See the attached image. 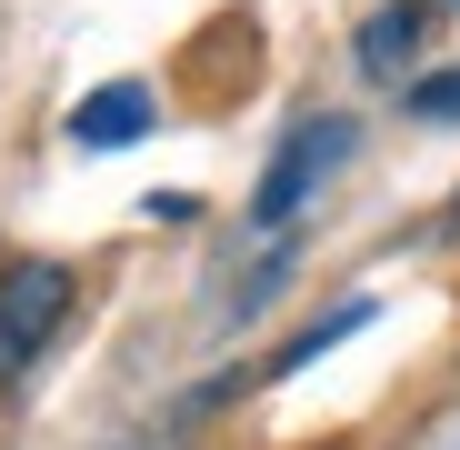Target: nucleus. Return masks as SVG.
<instances>
[{
    "mask_svg": "<svg viewBox=\"0 0 460 450\" xmlns=\"http://www.w3.org/2000/svg\"><path fill=\"white\" fill-rule=\"evenodd\" d=\"M360 321H370V311H360V300H350V311H331V321H321V331H300V340H290V350H280V360H270V370H300V360H321V350H331V340H350V331H360Z\"/></svg>",
    "mask_w": 460,
    "mask_h": 450,
    "instance_id": "nucleus-5",
    "label": "nucleus"
},
{
    "mask_svg": "<svg viewBox=\"0 0 460 450\" xmlns=\"http://www.w3.org/2000/svg\"><path fill=\"white\" fill-rule=\"evenodd\" d=\"M60 321H70V270L60 260H11L0 270V381H21Z\"/></svg>",
    "mask_w": 460,
    "mask_h": 450,
    "instance_id": "nucleus-1",
    "label": "nucleus"
},
{
    "mask_svg": "<svg viewBox=\"0 0 460 450\" xmlns=\"http://www.w3.org/2000/svg\"><path fill=\"white\" fill-rule=\"evenodd\" d=\"M341 161H350V120H300V130L280 140V161L261 171V190H251V220H261V231H280V220L311 200Z\"/></svg>",
    "mask_w": 460,
    "mask_h": 450,
    "instance_id": "nucleus-2",
    "label": "nucleus"
},
{
    "mask_svg": "<svg viewBox=\"0 0 460 450\" xmlns=\"http://www.w3.org/2000/svg\"><path fill=\"white\" fill-rule=\"evenodd\" d=\"M411 120H460V70H430V81H411Z\"/></svg>",
    "mask_w": 460,
    "mask_h": 450,
    "instance_id": "nucleus-6",
    "label": "nucleus"
},
{
    "mask_svg": "<svg viewBox=\"0 0 460 450\" xmlns=\"http://www.w3.org/2000/svg\"><path fill=\"white\" fill-rule=\"evenodd\" d=\"M150 130V91L140 81H111V91H91L81 110H70V140H81V150H130Z\"/></svg>",
    "mask_w": 460,
    "mask_h": 450,
    "instance_id": "nucleus-3",
    "label": "nucleus"
},
{
    "mask_svg": "<svg viewBox=\"0 0 460 450\" xmlns=\"http://www.w3.org/2000/svg\"><path fill=\"white\" fill-rule=\"evenodd\" d=\"M420 40H430V11H380L360 31V70H370V81H401V70L420 60Z\"/></svg>",
    "mask_w": 460,
    "mask_h": 450,
    "instance_id": "nucleus-4",
    "label": "nucleus"
}]
</instances>
